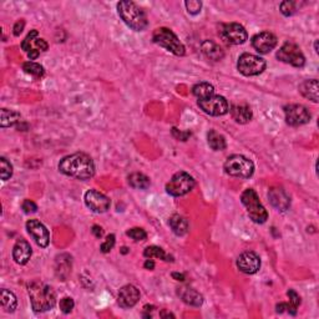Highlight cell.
Wrapping results in <instances>:
<instances>
[{
	"label": "cell",
	"mask_w": 319,
	"mask_h": 319,
	"mask_svg": "<svg viewBox=\"0 0 319 319\" xmlns=\"http://www.w3.org/2000/svg\"><path fill=\"white\" fill-rule=\"evenodd\" d=\"M22 208L25 214H35L38 211V206L35 204V202L30 201V199H25L22 204Z\"/></svg>",
	"instance_id": "cell-41"
},
{
	"label": "cell",
	"mask_w": 319,
	"mask_h": 319,
	"mask_svg": "<svg viewBox=\"0 0 319 319\" xmlns=\"http://www.w3.org/2000/svg\"><path fill=\"white\" fill-rule=\"evenodd\" d=\"M277 59L282 63L292 65L295 67H303L305 64V58L300 51L299 46L293 43H286L277 51Z\"/></svg>",
	"instance_id": "cell-9"
},
{
	"label": "cell",
	"mask_w": 319,
	"mask_h": 319,
	"mask_svg": "<svg viewBox=\"0 0 319 319\" xmlns=\"http://www.w3.org/2000/svg\"><path fill=\"white\" fill-rule=\"evenodd\" d=\"M207 141H208L209 147L215 150V151H222V150L226 149V140L224 135L219 134L215 130H211L207 134Z\"/></svg>",
	"instance_id": "cell-30"
},
{
	"label": "cell",
	"mask_w": 319,
	"mask_h": 319,
	"mask_svg": "<svg viewBox=\"0 0 319 319\" xmlns=\"http://www.w3.org/2000/svg\"><path fill=\"white\" fill-rule=\"evenodd\" d=\"M74 305H75L74 300H72V298H70V297H65L60 300V309H61V312L65 313V314H67V313L71 312L72 308H74Z\"/></svg>",
	"instance_id": "cell-38"
},
{
	"label": "cell",
	"mask_w": 319,
	"mask_h": 319,
	"mask_svg": "<svg viewBox=\"0 0 319 319\" xmlns=\"http://www.w3.org/2000/svg\"><path fill=\"white\" fill-rule=\"evenodd\" d=\"M194 185H196L194 178L192 177L190 173L185 172V171H180V172L175 173L170 180V182L166 185V191L171 196H185V194L190 193L193 190Z\"/></svg>",
	"instance_id": "cell-7"
},
{
	"label": "cell",
	"mask_w": 319,
	"mask_h": 319,
	"mask_svg": "<svg viewBox=\"0 0 319 319\" xmlns=\"http://www.w3.org/2000/svg\"><path fill=\"white\" fill-rule=\"evenodd\" d=\"M286 121L290 126H302L310 121V113L307 108L298 103H292L284 108Z\"/></svg>",
	"instance_id": "cell-12"
},
{
	"label": "cell",
	"mask_w": 319,
	"mask_h": 319,
	"mask_svg": "<svg viewBox=\"0 0 319 319\" xmlns=\"http://www.w3.org/2000/svg\"><path fill=\"white\" fill-rule=\"evenodd\" d=\"M152 40H154L155 44L162 46V48H165L166 50L175 54V55H185V45L181 43L180 39L177 38V35H176L171 29H167V28H159V29L155 30L154 34H152Z\"/></svg>",
	"instance_id": "cell-5"
},
{
	"label": "cell",
	"mask_w": 319,
	"mask_h": 319,
	"mask_svg": "<svg viewBox=\"0 0 319 319\" xmlns=\"http://www.w3.org/2000/svg\"><path fill=\"white\" fill-rule=\"evenodd\" d=\"M279 8H281V13L284 17H290V15L294 14L295 12V3L288 2L287 0V2L281 3Z\"/></svg>",
	"instance_id": "cell-36"
},
{
	"label": "cell",
	"mask_w": 319,
	"mask_h": 319,
	"mask_svg": "<svg viewBox=\"0 0 319 319\" xmlns=\"http://www.w3.org/2000/svg\"><path fill=\"white\" fill-rule=\"evenodd\" d=\"M243 206L247 209V214L250 219L256 224H264L268 219V212L264 208L263 204L261 203L258 198V194L253 188H247L241 196Z\"/></svg>",
	"instance_id": "cell-4"
},
{
	"label": "cell",
	"mask_w": 319,
	"mask_h": 319,
	"mask_svg": "<svg viewBox=\"0 0 319 319\" xmlns=\"http://www.w3.org/2000/svg\"><path fill=\"white\" fill-rule=\"evenodd\" d=\"M172 135L176 140H178V141H187L191 137L190 131H181V130L176 128L172 129Z\"/></svg>",
	"instance_id": "cell-40"
},
{
	"label": "cell",
	"mask_w": 319,
	"mask_h": 319,
	"mask_svg": "<svg viewBox=\"0 0 319 319\" xmlns=\"http://www.w3.org/2000/svg\"><path fill=\"white\" fill-rule=\"evenodd\" d=\"M126 235H128L129 237H131L134 241H136V242L145 241L147 238V233L145 232V230H142V228L140 227L131 228V230H129L128 232H126Z\"/></svg>",
	"instance_id": "cell-34"
},
{
	"label": "cell",
	"mask_w": 319,
	"mask_h": 319,
	"mask_svg": "<svg viewBox=\"0 0 319 319\" xmlns=\"http://www.w3.org/2000/svg\"><path fill=\"white\" fill-rule=\"evenodd\" d=\"M126 250H128V248L124 247V248H123V253H126V252H128V251H126Z\"/></svg>",
	"instance_id": "cell-49"
},
{
	"label": "cell",
	"mask_w": 319,
	"mask_h": 319,
	"mask_svg": "<svg viewBox=\"0 0 319 319\" xmlns=\"http://www.w3.org/2000/svg\"><path fill=\"white\" fill-rule=\"evenodd\" d=\"M180 297L186 304L193 305V307H199L203 303V297L193 288H181Z\"/></svg>",
	"instance_id": "cell-24"
},
{
	"label": "cell",
	"mask_w": 319,
	"mask_h": 319,
	"mask_svg": "<svg viewBox=\"0 0 319 319\" xmlns=\"http://www.w3.org/2000/svg\"><path fill=\"white\" fill-rule=\"evenodd\" d=\"M172 277L176 281H185V276L182 273H172Z\"/></svg>",
	"instance_id": "cell-46"
},
{
	"label": "cell",
	"mask_w": 319,
	"mask_h": 319,
	"mask_svg": "<svg viewBox=\"0 0 319 319\" xmlns=\"http://www.w3.org/2000/svg\"><path fill=\"white\" fill-rule=\"evenodd\" d=\"M202 53L209 59V60L214 61H221L225 58V53L222 50L221 46L219 44L215 43L214 40H204L201 44Z\"/></svg>",
	"instance_id": "cell-21"
},
{
	"label": "cell",
	"mask_w": 319,
	"mask_h": 319,
	"mask_svg": "<svg viewBox=\"0 0 319 319\" xmlns=\"http://www.w3.org/2000/svg\"><path fill=\"white\" fill-rule=\"evenodd\" d=\"M32 307L35 312H46L53 309L56 303V293L53 287L41 282H32L28 286Z\"/></svg>",
	"instance_id": "cell-2"
},
{
	"label": "cell",
	"mask_w": 319,
	"mask_h": 319,
	"mask_svg": "<svg viewBox=\"0 0 319 319\" xmlns=\"http://www.w3.org/2000/svg\"><path fill=\"white\" fill-rule=\"evenodd\" d=\"M20 118L22 116L17 111L3 109L2 114H0V126L2 128H10V126L17 125L20 121Z\"/></svg>",
	"instance_id": "cell-26"
},
{
	"label": "cell",
	"mask_w": 319,
	"mask_h": 319,
	"mask_svg": "<svg viewBox=\"0 0 319 319\" xmlns=\"http://www.w3.org/2000/svg\"><path fill=\"white\" fill-rule=\"evenodd\" d=\"M24 27H25V22L24 20H18L17 23H15L14 28H13V30H14V35L15 36H19L20 34L23 33V30H24Z\"/></svg>",
	"instance_id": "cell-43"
},
{
	"label": "cell",
	"mask_w": 319,
	"mask_h": 319,
	"mask_svg": "<svg viewBox=\"0 0 319 319\" xmlns=\"http://www.w3.org/2000/svg\"><path fill=\"white\" fill-rule=\"evenodd\" d=\"M314 49H315V53H318V41H315V44H314Z\"/></svg>",
	"instance_id": "cell-48"
},
{
	"label": "cell",
	"mask_w": 319,
	"mask_h": 319,
	"mask_svg": "<svg viewBox=\"0 0 319 319\" xmlns=\"http://www.w3.org/2000/svg\"><path fill=\"white\" fill-rule=\"evenodd\" d=\"M115 235H109L108 237H106V240H105V242L102 243V245H101V252L102 253H108V252H110L111 250H113L114 248V246H115Z\"/></svg>",
	"instance_id": "cell-37"
},
{
	"label": "cell",
	"mask_w": 319,
	"mask_h": 319,
	"mask_svg": "<svg viewBox=\"0 0 319 319\" xmlns=\"http://www.w3.org/2000/svg\"><path fill=\"white\" fill-rule=\"evenodd\" d=\"M170 226L172 228L173 233L177 236H183L187 233L188 231V222L185 217L180 216V215H173L170 219Z\"/></svg>",
	"instance_id": "cell-27"
},
{
	"label": "cell",
	"mask_w": 319,
	"mask_h": 319,
	"mask_svg": "<svg viewBox=\"0 0 319 319\" xmlns=\"http://www.w3.org/2000/svg\"><path fill=\"white\" fill-rule=\"evenodd\" d=\"M22 48L25 53H28L30 60H34L39 56L40 51L48 50L49 45L44 39L38 38V30H32L28 34L27 38L23 40Z\"/></svg>",
	"instance_id": "cell-13"
},
{
	"label": "cell",
	"mask_w": 319,
	"mask_h": 319,
	"mask_svg": "<svg viewBox=\"0 0 319 319\" xmlns=\"http://www.w3.org/2000/svg\"><path fill=\"white\" fill-rule=\"evenodd\" d=\"M84 199L87 208L91 209L92 212H96V214H103V212L108 211L111 206L110 199H109L105 194L96 190L87 191L86 193H85Z\"/></svg>",
	"instance_id": "cell-14"
},
{
	"label": "cell",
	"mask_w": 319,
	"mask_h": 319,
	"mask_svg": "<svg viewBox=\"0 0 319 319\" xmlns=\"http://www.w3.org/2000/svg\"><path fill=\"white\" fill-rule=\"evenodd\" d=\"M237 267L246 274H255L261 268V259L255 252H243L237 258Z\"/></svg>",
	"instance_id": "cell-17"
},
{
	"label": "cell",
	"mask_w": 319,
	"mask_h": 319,
	"mask_svg": "<svg viewBox=\"0 0 319 319\" xmlns=\"http://www.w3.org/2000/svg\"><path fill=\"white\" fill-rule=\"evenodd\" d=\"M277 312L278 313H283V312H288L289 314L295 315L297 314V308L294 305H292L290 303H279L277 304Z\"/></svg>",
	"instance_id": "cell-39"
},
{
	"label": "cell",
	"mask_w": 319,
	"mask_h": 319,
	"mask_svg": "<svg viewBox=\"0 0 319 319\" xmlns=\"http://www.w3.org/2000/svg\"><path fill=\"white\" fill-rule=\"evenodd\" d=\"M145 268L147 269H154L155 268V262L152 261V259H147L146 262H145Z\"/></svg>",
	"instance_id": "cell-45"
},
{
	"label": "cell",
	"mask_w": 319,
	"mask_h": 319,
	"mask_svg": "<svg viewBox=\"0 0 319 319\" xmlns=\"http://www.w3.org/2000/svg\"><path fill=\"white\" fill-rule=\"evenodd\" d=\"M220 36L222 40L227 44L232 45H241L245 44L248 39L247 30L245 27L238 23H230V24H224L220 29Z\"/></svg>",
	"instance_id": "cell-10"
},
{
	"label": "cell",
	"mask_w": 319,
	"mask_h": 319,
	"mask_svg": "<svg viewBox=\"0 0 319 319\" xmlns=\"http://www.w3.org/2000/svg\"><path fill=\"white\" fill-rule=\"evenodd\" d=\"M268 198H269V202L272 203V206H273L274 208L278 209V211L284 212L289 208L290 198L283 188H279V187L271 188L268 192Z\"/></svg>",
	"instance_id": "cell-19"
},
{
	"label": "cell",
	"mask_w": 319,
	"mask_h": 319,
	"mask_svg": "<svg viewBox=\"0 0 319 319\" xmlns=\"http://www.w3.org/2000/svg\"><path fill=\"white\" fill-rule=\"evenodd\" d=\"M33 250L32 246L28 241L25 240H18L15 243L14 248H13V258L18 264H27L29 259L32 258Z\"/></svg>",
	"instance_id": "cell-20"
},
{
	"label": "cell",
	"mask_w": 319,
	"mask_h": 319,
	"mask_svg": "<svg viewBox=\"0 0 319 319\" xmlns=\"http://www.w3.org/2000/svg\"><path fill=\"white\" fill-rule=\"evenodd\" d=\"M277 36L269 32L257 34L252 38V46L261 54H268L277 46Z\"/></svg>",
	"instance_id": "cell-16"
},
{
	"label": "cell",
	"mask_w": 319,
	"mask_h": 319,
	"mask_svg": "<svg viewBox=\"0 0 319 319\" xmlns=\"http://www.w3.org/2000/svg\"><path fill=\"white\" fill-rule=\"evenodd\" d=\"M227 175L237 178H250L255 173V163L242 155H233L225 162Z\"/></svg>",
	"instance_id": "cell-6"
},
{
	"label": "cell",
	"mask_w": 319,
	"mask_h": 319,
	"mask_svg": "<svg viewBox=\"0 0 319 319\" xmlns=\"http://www.w3.org/2000/svg\"><path fill=\"white\" fill-rule=\"evenodd\" d=\"M161 317H172V318H175V315L171 314V313H161Z\"/></svg>",
	"instance_id": "cell-47"
},
{
	"label": "cell",
	"mask_w": 319,
	"mask_h": 319,
	"mask_svg": "<svg viewBox=\"0 0 319 319\" xmlns=\"http://www.w3.org/2000/svg\"><path fill=\"white\" fill-rule=\"evenodd\" d=\"M231 115H232L233 120L238 124H247L252 120V110L248 105H233L231 108Z\"/></svg>",
	"instance_id": "cell-22"
},
{
	"label": "cell",
	"mask_w": 319,
	"mask_h": 319,
	"mask_svg": "<svg viewBox=\"0 0 319 319\" xmlns=\"http://www.w3.org/2000/svg\"><path fill=\"white\" fill-rule=\"evenodd\" d=\"M198 106L203 113L208 114L211 116H222L226 115L230 110L228 101L224 96L214 95L204 100H198Z\"/></svg>",
	"instance_id": "cell-11"
},
{
	"label": "cell",
	"mask_w": 319,
	"mask_h": 319,
	"mask_svg": "<svg viewBox=\"0 0 319 319\" xmlns=\"http://www.w3.org/2000/svg\"><path fill=\"white\" fill-rule=\"evenodd\" d=\"M185 5L191 15H197L202 9V3L198 0H190V2H186Z\"/></svg>",
	"instance_id": "cell-35"
},
{
	"label": "cell",
	"mask_w": 319,
	"mask_h": 319,
	"mask_svg": "<svg viewBox=\"0 0 319 319\" xmlns=\"http://www.w3.org/2000/svg\"><path fill=\"white\" fill-rule=\"evenodd\" d=\"M27 231L39 247H48L49 242H50V233H49L48 228L41 224L39 220H29L27 222Z\"/></svg>",
	"instance_id": "cell-15"
},
{
	"label": "cell",
	"mask_w": 319,
	"mask_h": 319,
	"mask_svg": "<svg viewBox=\"0 0 319 319\" xmlns=\"http://www.w3.org/2000/svg\"><path fill=\"white\" fill-rule=\"evenodd\" d=\"M0 302H2L3 309L7 313H13L17 309V297H15L14 293L10 292V290L2 289V292H0Z\"/></svg>",
	"instance_id": "cell-25"
},
{
	"label": "cell",
	"mask_w": 319,
	"mask_h": 319,
	"mask_svg": "<svg viewBox=\"0 0 319 319\" xmlns=\"http://www.w3.org/2000/svg\"><path fill=\"white\" fill-rule=\"evenodd\" d=\"M0 175H2V180L7 181L12 177L13 175V166L5 157L0 159Z\"/></svg>",
	"instance_id": "cell-33"
},
{
	"label": "cell",
	"mask_w": 319,
	"mask_h": 319,
	"mask_svg": "<svg viewBox=\"0 0 319 319\" xmlns=\"http://www.w3.org/2000/svg\"><path fill=\"white\" fill-rule=\"evenodd\" d=\"M144 256L146 257V258H150V259H163V261H173V259H171L172 257L166 255L165 251H163L162 248L157 247V246H150V247H147L146 250H145Z\"/></svg>",
	"instance_id": "cell-31"
},
{
	"label": "cell",
	"mask_w": 319,
	"mask_h": 319,
	"mask_svg": "<svg viewBox=\"0 0 319 319\" xmlns=\"http://www.w3.org/2000/svg\"><path fill=\"white\" fill-rule=\"evenodd\" d=\"M129 183L131 187L137 188V190H146V188L150 187L151 185V181L147 177L146 175L140 172H135L131 173L129 176Z\"/></svg>",
	"instance_id": "cell-28"
},
{
	"label": "cell",
	"mask_w": 319,
	"mask_h": 319,
	"mask_svg": "<svg viewBox=\"0 0 319 319\" xmlns=\"http://www.w3.org/2000/svg\"><path fill=\"white\" fill-rule=\"evenodd\" d=\"M118 13L123 22L135 32H144L149 27L146 14L134 2H120L118 4Z\"/></svg>",
	"instance_id": "cell-3"
},
{
	"label": "cell",
	"mask_w": 319,
	"mask_h": 319,
	"mask_svg": "<svg viewBox=\"0 0 319 319\" xmlns=\"http://www.w3.org/2000/svg\"><path fill=\"white\" fill-rule=\"evenodd\" d=\"M267 63L264 59L253 54L245 53L238 58L237 69L245 76H256L266 70Z\"/></svg>",
	"instance_id": "cell-8"
},
{
	"label": "cell",
	"mask_w": 319,
	"mask_h": 319,
	"mask_svg": "<svg viewBox=\"0 0 319 319\" xmlns=\"http://www.w3.org/2000/svg\"><path fill=\"white\" fill-rule=\"evenodd\" d=\"M92 233H94V236L96 238H101L103 236V231H102V228L101 227H98V226H94V227H92Z\"/></svg>",
	"instance_id": "cell-44"
},
{
	"label": "cell",
	"mask_w": 319,
	"mask_h": 319,
	"mask_svg": "<svg viewBox=\"0 0 319 319\" xmlns=\"http://www.w3.org/2000/svg\"><path fill=\"white\" fill-rule=\"evenodd\" d=\"M23 70H24L27 74L32 75V76L36 77V79H39V77H43L44 76V67L41 66L40 64H36V63H33V61H28V63H24L23 64Z\"/></svg>",
	"instance_id": "cell-32"
},
{
	"label": "cell",
	"mask_w": 319,
	"mask_h": 319,
	"mask_svg": "<svg viewBox=\"0 0 319 319\" xmlns=\"http://www.w3.org/2000/svg\"><path fill=\"white\" fill-rule=\"evenodd\" d=\"M288 297H289V303L292 305H294L295 308H298V305L300 304V297L297 294V292H294L293 289H289L287 292Z\"/></svg>",
	"instance_id": "cell-42"
},
{
	"label": "cell",
	"mask_w": 319,
	"mask_h": 319,
	"mask_svg": "<svg viewBox=\"0 0 319 319\" xmlns=\"http://www.w3.org/2000/svg\"><path fill=\"white\" fill-rule=\"evenodd\" d=\"M318 80H305L299 85V92L304 96L308 100L313 101V102H318Z\"/></svg>",
	"instance_id": "cell-23"
},
{
	"label": "cell",
	"mask_w": 319,
	"mask_h": 319,
	"mask_svg": "<svg viewBox=\"0 0 319 319\" xmlns=\"http://www.w3.org/2000/svg\"><path fill=\"white\" fill-rule=\"evenodd\" d=\"M140 299V292L132 284L124 286L118 295V303L121 308H132Z\"/></svg>",
	"instance_id": "cell-18"
},
{
	"label": "cell",
	"mask_w": 319,
	"mask_h": 319,
	"mask_svg": "<svg viewBox=\"0 0 319 319\" xmlns=\"http://www.w3.org/2000/svg\"><path fill=\"white\" fill-rule=\"evenodd\" d=\"M59 171L80 181L90 180L95 175V165L91 157L82 152L69 155L59 162Z\"/></svg>",
	"instance_id": "cell-1"
},
{
	"label": "cell",
	"mask_w": 319,
	"mask_h": 319,
	"mask_svg": "<svg viewBox=\"0 0 319 319\" xmlns=\"http://www.w3.org/2000/svg\"><path fill=\"white\" fill-rule=\"evenodd\" d=\"M192 92L198 100H204V98H208L215 95V87L209 82H199V84L194 85Z\"/></svg>",
	"instance_id": "cell-29"
}]
</instances>
